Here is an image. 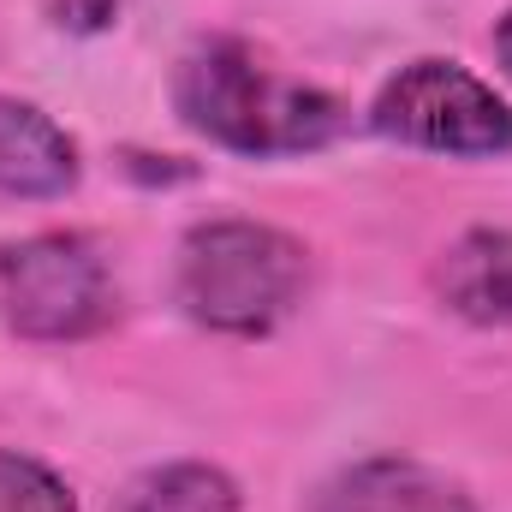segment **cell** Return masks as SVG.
I'll list each match as a JSON object with an SVG mask.
<instances>
[{
  "instance_id": "5",
  "label": "cell",
  "mask_w": 512,
  "mask_h": 512,
  "mask_svg": "<svg viewBox=\"0 0 512 512\" xmlns=\"http://www.w3.org/2000/svg\"><path fill=\"white\" fill-rule=\"evenodd\" d=\"M310 512H477L471 489L417 459H364L316 489Z\"/></svg>"
},
{
  "instance_id": "2",
  "label": "cell",
  "mask_w": 512,
  "mask_h": 512,
  "mask_svg": "<svg viewBox=\"0 0 512 512\" xmlns=\"http://www.w3.org/2000/svg\"><path fill=\"white\" fill-rule=\"evenodd\" d=\"M304 245L262 221H203L179 245L173 292L197 328L268 334L304 298Z\"/></svg>"
},
{
  "instance_id": "1",
  "label": "cell",
  "mask_w": 512,
  "mask_h": 512,
  "mask_svg": "<svg viewBox=\"0 0 512 512\" xmlns=\"http://www.w3.org/2000/svg\"><path fill=\"white\" fill-rule=\"evenodd\" d=\"M173 102H179L191 131H203L209 143L239 149V155L316 149V143H328L346 126V108L328 90L274 78L245 42H203V48H191L179 60Z\"/></svg>"
},
{
  "instance_id": "7",
  "label": "cell",
  "mask_w": 512,
  "mask_h": 512,
  "mask_svg": "<svg viewBox=\"0 0 512 512\" xmlns=\"http://www.w3.org/2000/svg\"><path fill=\"white\" fill-rule=\"evenodd\" d=\"M78 185V143L42 108L0 96V197H60Z\"/></svg>"
},
{
  "instance_id": "10",
  "label": "cell",
  "mask_w": 512,
  "mask_h": 512,
  "mask_svg": "<svg viewBox=\"0 0 512 512\" xmlns=\"http://www.w3.org/2000/svg\"><path fill=\"white\" fill-rule=\"evenodd\" d=\"M495 60H501V72L512 78V6H507V18L495 24Z\"/></svg>"
},
{
  "instance_id": "3",
  "label": "cell",
  "mask_w": 512,
  "mask_h": 512,
  "mask_svg": "<svg viewBox=\"0 0 512 512\" xmlns=\"http://www.w3.org/2000/svg\"><path fill=\"white\" fill-rule=\"evenodd\" d=\"M0 316L24 340H84L114 316L108 262L78 233H36L0 251Z\"/></svg>"
},
{
  "instance_id": "4",
  "label": "cell",
  "mask_w": 512,
  "mask_h": 512,
  "mask_svg": "<svg viewBox=\"0 0 512 512\" xmlns=\"http://www.w3.org/2000/svg\"><path fill=\"white\" fill-rule=\"evenodd\" d=\"M376 131L435 149V155H507L512 149V108L465 66L453 60H411L399 78H387L376 96Z\"/></svg>"
},
{
  "instance_id": "8",
  "label": "cell",
  "mask_w": 512,
  "mask_h": 512,
  "mask_svg": "<svg viewBox=\"0 0 512 512\" xmlns=\"http://www.w3.org/2000/svg\"><path fill=\"white\" fill-rule=\"evenodd\" d=\"M120 512H239V483L221 471V465H161V471H143L126 489V507Z\"/></svg>"
},
{
  "instance_id": "9",
  "label": "cell",
  "mask_w": 512,
  "mask_h": 512,
  "mask_svg": "<svg viewBox=\"0 0 512 512\" xmlns=\"http://www.w3.org/2000/svg\"><path fill=\"white\" fill-rule=\"evenodd\" d=\"M0 512H78V501L42 459L0 447Z\"/></svg>"
},
{
  "instance_id": "6",
  "label": "cell",
  "mask_w": 512,
  "mask_h": 512,
  "mask_svg": "<svg viewBox=\"0 0 512 512\" xmlns=\"http://www.w3.org/2000/svg\"><path fill=\"white\" fill-rule=\"evenodd\" d=\"M435 292L465 322L512 328V233L477 227V233L453 239L435 262Z\"/></svg>"
}]
</instances>
